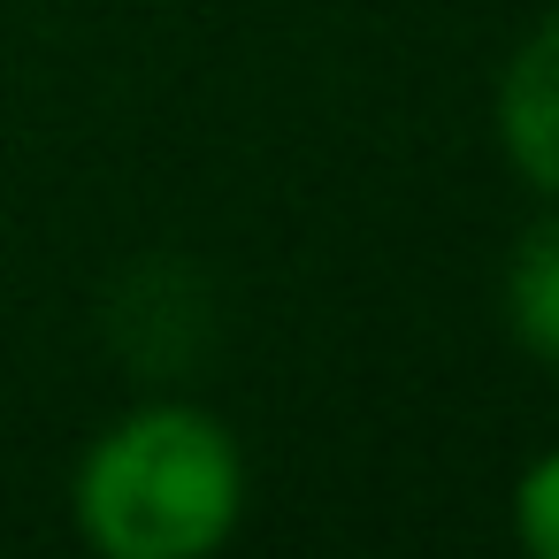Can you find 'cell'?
I'll use <instances>...</instances> for the list:
<instances>
[{
	"instance_id": "1",
	"label": "cell",
	"mask_w": 559,
	"mask_h": 559,
	"mask_svg": "<svg viewBox=\"0 0 559 559\" xmlns=\"http://www.w3.org/2000/svg\"><path fill=\"white\" fill-rule=\"evenodd\" d=\"M238 506V444L200 406H139L78 467V528L108 559H200L230 544Z\"/></svg>"
},
{
	"instance_id": "2",
	"label": "cell",
	"mask_w": 559,
	"mask_h": 559,
	"mask_svg": "<svg viewBox=\"0 0 559 559\" xmlns=\"http://www.w3.org/2000/svg\"><path fill=\"white\" fill-rule=\"evenodd\" d=\"M498 139H506V162L559 200V16L544 32H528V47L506 62V85H498Z\"/></svg>"
},
{
	"instance_id": "3",
	"label": "cell",
	"mask_w": 559,
	"mask_h": 559,
	"mask_svg": "<svg viewBox=\"0 0 559 559\" xmlns=\"http://www.w3.org/2000/svg\"><path fill=\"white\" fill-rule=\"evenodd\" d=\"M506 322L536 360H559V215L536 223L506 269Z\"/></svg>"
},
{
	"instance_id": "4",
	"label": "cell",
	"mask_w": 559,
	"mask_h": 559,
	"mask_svg": "<svg viewBox=\"0 0 559 559\" xmlns=\"http://www.w3.org/2000/svg\"><path fill=\"white\" fill-rule=\"evenodd\" d=\"M513 513H521V544L544 551V559H559V452H544V460L521 475Z\"/></svg>"
}]
</instances>
